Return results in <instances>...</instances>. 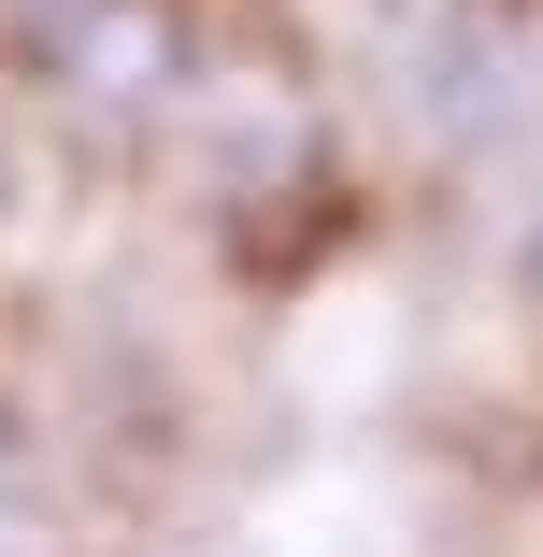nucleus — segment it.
<instances>
[{
  "instance_id": "f03ea898",
  "label": "nucleus",
  "mask_w": 543,
  "mask_h": 557,
  "mask_svg": "<svg viewBox=\"0 0 543 557\" xmlns=\"http://www.w3.org/2000/svg\"><path fill=\"white\" fill-rule=\"evenodd\" d=\"M515 272H529V300H543V172H529V214H515Z\"/></svg>"
},
{
  "instance_id": "f257e3e1",
  "label": "nucleus",
  "mask_w": 543,
  "mask_h": 557,
  "mask_svg": "<svg viewBox=\"0 0 543 557\" xmlns=\"http://www.w3.org/2000/svg\"><path fill=\"white\" fill-rule=\"evenodd\" d=\"M15 58L72 100V115H144L186 86V15L172 0H0Z\"/></svg>"
},
{
  "instance_id": "7ed1b4c3",
  "label": "nucleus",
  "mask_w": 543,
  "mask_h": 557,
  "mask_svg": "<svg viewBox=\"0 0 543 557\" xmlns=\"http://www.w3.org/2000/svg\"><path fill=\"white\" fill-rule=\"evenodd\" d=\"M15 515H29V472H15V429H0V543H15Z\"/></svg>"
}]
</instances>
